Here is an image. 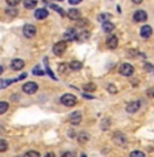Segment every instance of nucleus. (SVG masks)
Here are the masks:
<instances>
[{"label": "nucleus", "instance_id": "nucleus-18", "mask_svg": "<svg viewBox=\"0 0 154 157\" xmlns=\"http://www.w3.org/2000/svg\"><path fill=\"white\" fill-rule=\"evenodd\" d=\"M70 68H71V70H81V68H82V62L72 60V62L70 63Z\"/></svg>", "mask_w": 154, "mask_h": 157}, {"label": "nucleus", "instance_id": "nucleus-24", "mask_svg": "<svg viewBox=\"0 0 154 157\" xmlns=\"http://www.w3.org/2000/svg\"><path fill=\"white\" fill-rule=\"evenodd\" d=\"M130 157H146L143 152H139V150H135V152L130 153Z\"/></svg>", "mask_w": 154, "mask_h": 157}, {"label": "nucleus", "instance_id": "nucleus-28", "mask_svg": "<svg viewBox=\"0 0 154 157\" xmlns=\"http://www.w3.org/2000/svg\"><path fill=\"white\" fill-rule=\"evenodd\" d=\"M107 89H108V92H109L111 94H115V93L117 92L116 86H115V85H112V83H111V85H108V86H107Z\"/></svg>", "mask_w": 154, "mask_h": 157}, {"label": "nucleus", "instance_id": "nucleus-35", "mask_svg": "<svg viewBox=\"0 0 154 157\" xmlns=\"http://www.w3.org/2000/svg\"><path fill=\"white\" fill-rule=\"evenodd\" d=\"M45 157H56V156H55V153L49 152V153H47V155H45Z\"/></svg>", "mask_w": 154, "mask_h": 157}, {"label": "nucleus", "instance_id": "nucleus-1", "mask_svg": "<svg viewBox=\"0 0 154 157\" xmlns=\"http://www.w3.org/2000/svg\"><path fill=\"white\" fill-rule=\"evenodd\" d=\"M60 101H62V104L66 105V107H74V105L77 104V97H75L74 94H70V93H67V94H63L62 96Z\"/></svg>", "mask_w": 154, "mask_h": 157}, {"label": "nucleus", "instance_id": "nucleus-11", "mask_svg": "<svg viewBox=\"0 0 154 157\" xmlns=\"http://www.w3.org/2000/svg\"><path fill=\"white\" fill-rule=\"evenodd\" d=\"M117 44H119V40H117L116 36H111V37H108L107 45L111 48V49H115V48H117Z\"/></svg>", "mask_w": 154, "mask_h": 157}, {"label": "nucleus", "instance_id": "nucleus-36", "mask_svg": "<svg viewBox=\"0 0 154 157\" xmlns=\"http://www.w3.org/2000/svg\"><path fill=\"white\" fill-rule=\"evenodd\" d=\"M145 68H146V70H152V66H150V64H146V66H145Z\"/></svg>", "mask_w": 154, "mask_h": 157}, {"label": "nucleus", "instance_id": "nucleus-23", "mask_svg": "<svg viewBox=\"0 0 154 157\" xmlns=\"http://www.w3.org/2000/svg\"><path fill=\"white\" fill-rule=\"evenodd\" d=\"M8 149V144L4 140H0V152H6Z\"/></svg>", "mask_w": 154, "mask_h": 157}, {"label": "nucleus", "instance_id": "nucleus-8", "mask_svg": "<svg viewBox=\"0 0 154 157\" xmlns=\"http://www.w3.org/2000/svg\"><path fill=\"white\" fill-rule=\"evenodd\" d=\"M23 66H25V62H23L22 59H14L13 62H11V68L15 70V71L22 70Z\"/></svg>", "mask_w": 154, "mask_h": 157}, {"label": "nucleus", "instance_id": "nucleus-10", "mask_svg": "<svg viewBox=\"0 0 154 157\" xmlns=\"http://www.w3.org/2000/svg\"><path fill=\"white\" fill-rule=\"evenodd\" d=\"M141 108V102L139 101H132V102H130L128 105H127V112H130V113H134V112H137L138 109Z\"/></svg>", "mask_w": 154, "mask_h": 157}, {"label": "nucleus", "instance_id": "nucleus-21", "mask_svg": "<svg viewBox=\"0 0 154 157\" xmlns=\"http://www.w3.org/2000/svg\"><path fill=\"white\" fill-rule=\"evenodd\" d=\"M14 81L11 79H0V89H4V87H7L10 83H13Z\"/></svg>", "mask_w": 154, "mask_h": 157}, {"label": "nucleus", "instance_id": "nucleus-5", "mask_svg": "<svg viewBox=\"0 0 154 157\" xmlns=\"http://www.w3.org/2000/svg\"><path fill=\"white\" fill-rule=\"evenodd\" d=\"M36 28L33 25H25L23 26V36H25L26 38H32L36 36Z\"/></svg>", "mask_w": 154, "mask_h": 157}, {"label": "nucleus", "instance_id": "nucleus-15", "mask_svg": "<svg viewBox=\"0 0 154 157\" xmlns=\"http://www.w3.org/2000/svg\"><path fill=\"white\" fill-rule=\"evenodd\" d=\"M115 142L117 145H123L126 142V137L123 134H120V132H116V134H115Z\"/></svg>", "mask_w": 154, "mask_h": 157}, {"label": "nucleus", "instance_id": "nucleus-39", "mask_svg": "<svg viewBox=\"0 0 154 157\" xmlns=\"http://www.w3.org/2000/svg\"><path fill=\"white\" fill-rule=\"evenodd\" d=\"M82 157H86V156H85V155H83V156H82Z\"/></svg>", "mask_w": 154, "mask_h": 157}, {"label": "nucleus", "instance_id": "nucleus-19", "mask_svg": "<svg viewBox=\"0 0 154 157\" xmlns=\"http://www.w3.org/2000/svg\"><path fill=\"white\" fill-rule=\"evenodd\" d=\"M109 18H111V14H107V13L98 15V21H100V22H102V23L109 22Z\"/></svg>", "mask_w": 154, "mask_h": 157}, {"label": "nucleus", "instance_id": "nucleus-26", "mask_svg": "<svg viewBox=\"0 0 154 157\" xmlns=\"http://www.w3.org/2000/svg\"><path fill=\"white\" fill-rule=\"evenodd\" d=\"M25 157H40V153L34 152V150H29V152L25 155Z\"/></svg>", "mask_w": 154, "mask_h": 157}, {"label": "nucleus", "instance_id": "nucleus-33", "mask_svg": "<svg viewBox=\"0 0 154 157\" xmlns=\"http://www.w3.org/2000/svg\"><path fill=\"white\" fill-rule=\"evenodd\" d=\"M82 2V0H70V4L72 6H75V4H79V3Z\"/></svg>", "mask_w": 154, "mask_h": 157}, {"label": "nucleus", "instance_id": "nucleus-7", "mask_svg": "<svg viewBox=\"0 0 154 157\" xmlns=\"http://www.w3.org/2000/svg\"><path fill=\"white\" fill-rule=\"evenodd\" d=\"M64 38L67 41L77 40V38H78V32L75 29H67V32L64 33Z\"/></svg>", "mask_w": 154, "mask_h": 157}, {"label": "nucleus", "instance_id": "nucleus-2", "mask_svg": "<svg viewBox=\"0 0 154 157\" xmlns=\"http://www.w3.org/2000/svg\"><path fill=\"white\" fill-rule=\"evenodd\" d=\"M66 51H67V43L66 41H59L53 45V53L57 56H62Z\"/></svg>", "mask_w": 154, "mask_h": 157}, {"label": "nucleus", "instance_id": "nucleus-25", "mask_svg": "<svg viewBox=\"0 0 154 157\" xmlns=\"http://www.w3.org/2000/svg\"><path fill=\"white\" fill-rule=\"evenodd\" d=\"M85 90H86V92H94L96 85L94 83H86V85H85Z\"/></svg>", "mask_w": 154, "mask_h": 157}, {"label": "nucleus", "instance_id": "nucleus-13", "mask_svg": "<svg viewBox=\"0 0 154 157\" xmlns=\"http://www.w3.org/2000/svg\"><path fill=\"white\" fill-rule=\"evenodd\" d=\"M152 34H153V29L150 28V26L146 25V26H143V28L141 29V36L143 38H149Z\"/></svg>", "mask_w": 154, "mask_h": 157}, {"label": "nucleus", "instance_id": "nucleus-9", "mask_svg": "<svg viewBox=\"0 0 154 157\" xmlns=\"http://www.w3.org/2000/svg\"><path fill=\"white\" fill-rule=\"evenodd\" d=\"M147 19V14L143 10H139L134 14V21L135 22H145Z\"/></svg>", "mask_w": 154, "mask_h": 157}, {"label": "nucleus", "instance_id": "nucleus-30", "mask_svg": "<svg viewBox=\"0 0 154 157\" xmlns=\"http://www.w3.org/2000/svg\"><path fill=\"white\" fill-rule=\"evenodd\" d=\"M146 94L149 96L150 98H154V87H150V89L146 90Z\"/></svg>", "mask_w": 154, "mask_h": 157}, {"label": "nucleus", "instance_id": "nucleus-34", "mask_svg": "<svg viewBox=\"0 0 154 157\" xmlns=\"http://www.w3.org/2000/svg\"><path fill=\"white\" fill-rule=\"evenodd\" d=\"M33 74H37V75H41V74H42V72H41L40 70H38V68H36V70H33Z\"/></svg>", "mask_w": 154, "mask_h": 157}, {"label": "nucleus", "instance_id": "nucleus-38", "mask_svg": "<svg viewBox=\"0 0 154 157\" xmlns=\"http://www.w3.org/2000/svg\"><path fill=\"white\" fill-rule=\"evenodd\" d=\"M2 72H3V67L0 66V75H2Z\"/></svg>", "mask_w": 154, "mask_h": 157}, {"label": "nucleus", "instance_id": "nucleus-12", "mask_svg": "<svg viewBox=\"0 0 154 157\" xmlns=\"http://www.w3.org/2000/svg\"><path fill=\"white\" fill-rule=\"evenodd\" d=\"M67 15L71 21H79L81 19V13L78 10H75V8H71V10L67 13Z\"/></svg>", "mask_w": 154, "mask_h": 157}, {"label": "nucleus", "instance_id": "nucleus-6", "mask_svg": "<svg viewBox=\"0 0 154 157\" xmlns=\"http://www.w3.org/2000/svg\"><path fill=\"white\" fill-rule=\"evenodd\" d=\"M68 120H70L71 124L77 126L81 123V120H82V115H81V112H74L70 115V117H68Z\"/></svg>", "mask_w": 154, "mask_h": 157}, {"label": "nucleus", "instance_id": "nucleus-32", "mask_svg": "<svg viewBox=\"0 0 154 157\" xmlns=\"http://www.w3.org/2000/svg\"><path fill=\"white\" fill-rule=\"evenodd\" d=\"M7 14H8V15H13V17H15V15H17L18 13H17V10H13V11H11V10H7Z\"/></svg>", "mask_w": 154, "mask_h": 157}, {"label": "nucleus", "instance_id": "nucleus-14", "mask_svg": "<svg viewBox=\"0 0 154 157\" xmlns=\"http://www.w3.org/2000/svg\"><path fill=\"white\" fill-rule=\"evenodd\" d=\"M36 18H37V19H45V18L48 17V11L45 10V8H38V10H36Z\"/></svg>", "mask_w": 154, "mask_h": 157}, {"label": "nucleus", "instance_id": "nucleus-20", "mask_svg": "<svg viewBox=\"0 0 154 157\" xmlns=\"http://www.w3.org/2000/svg\"><path fill=\"white\" fill-rule=\"evenodd\" d=\"M7 109H8V102L0 101V115L4 113V112H7Z\"/></svg>", "mask_w": 154, "mask_h": 157}, {"label": "nucleus", "instance_id": "nucleus-16", "mask_svg": "<svg viewBox=\"0 0 154 157\" xmlns=\"http://www.w3.org/2000/svg\"><path fill=\"white\" fill-rule=\"evenodd\" d=\"M23 6L26 8H29V10H32V8H34L37 6V0H23Z\"/></svg>", "mask_w": 154, "mask_h": 157}, {"label": "nucleus", "instance_id": "nucleus-27", "mask_svg": "<svg viewBox=\"0 0 154 157\" xmlns=\"http://www.w3.org/2000/svg\"><path fill=\"white\" fill-rule=\"evenodd\" d=\"M6 2H7V4L10 7H15V6H18L21 3V0H6Z\"/></svg>", "mask_w": 154, "mask_h": 157}, {"label": "nucleus", "instance_id": "nucleus-4", "mask_svg": "<svg viewBox=\"0 0 154 157\" xmlns=\"http://www.w3.org/2000/svg\"><path fill=\"white\" fill-rule=\"evenodd\" d=\"M119 71H120V74L124 75V77H130V75L134 74V67H132L131 64H128V63H124V64L120 66Z\"/></svg>", "mask_w": 154, "mask_h": 157}, {"label": "nucleus", "instance_id": "nucleus-17", "mask_svg": "<svg viewBox=\"0 0 154 157\" xmlns=\"http://www.w3.org/2000/svg\"><path fill=\"white\" fill-rule=\"evenodd\" d=\"M113 29H115V25H113V23H111V22H105L104 25H102V30H104L105 33L113 32Z\"/></svg>", "mask_w": 154, "mask_h": 157}, {"label": "nucleus", "instance_id": "nucleus-40", "mask_svg": "<svg viewBox=\"0 0 154 157\" xmlns=\"http://www.w3.org/2000/svg\"><path fill=\"white\" fill-rule=\"evenodd\" d=\"M59 2H62V0H59Z\"/></svg>", "mask_w": 154, "mask_h": 157}, {"label": "nucleus", "instance_id": "nucleus-31", "mask_svg": "<svg viewBox=\"0 0 154 157\" xmlns=\"http://www.w3.org/2000/svg\"><path fill=\"white\" fill-rule=\"evenodd\" d=\"M62 157H75V153L74 152H66L62 155Z\"/></svg>", "mask_w": 154, "mask_h": 157}, {"label": "nucleus", "instance_id": "nucleus-3", "mask_svg": "<svg viewBox=\"0 0 154 157\" xmlns=\"http://www.w3.org/2000/svg\"><path fill=\"white\" fill-rule=\"evenodd\" d=\"M23 92L26 93V94H34L36 92H37V89H38V85L36 82H28V83H25L23 85Z\"/></svg>", "mask_w": 154, "mask_h": 157}, {"label": "nucleus", "instance_id": "nucleus-22", "mask_svg": "<svg viewBox=\"0 0 154 157\" xmlns=\"http://www.w3.org/2000/svg\"><path fill=\"white\" fill-rule=\"evenodd\" d=\"M78 140H79V142H82V144H85L87 140H89V135L86 134V132H81L79 135H78Z\"/></svg>", "mask_w": 154, "mask_h": 157}, {"label": "nucleus", "instance_id": "nucleus-29", "mask_svg": "<svg viewBox=\"0 0 154 157\" xmlns=\"http://www.w3.org/2000/svg\"><path fill=\"white\" fill-rule=\"evenodd\" d=\"M51 7H52V8H53V10H55V11H57V13H59L60 15H66V13H64V11L62 10V8L59 7V6H56V4H52V6H51Z\"/></svg>", "mask_w": 154, "mask_h": 157}, {"label": "nucleus", "instance_id": "nucleus-37", "mask_svg": "<svg viewBox=\"0 0 154 157\" xmlns=\"http://www.w3.org/2000/svg\"><path fill=\"white\" fill-rule=\"evenodd\" d=\"M132 2H134V3H137V4H141V3L143 2V0H132Z\"/></svg>", "mask_w": 154, "mask_h": 157}]
</instances>
